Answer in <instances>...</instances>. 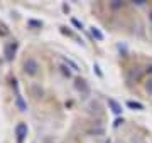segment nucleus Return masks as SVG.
<instances>
[{"mask_svg": "<svg viewBox=\"0 0 152 143\" xmlns=\"http://www.w3.org/2000/svg\"><path fill=\"white\" fill-rule=\"evenodd\" d=\"M76 89H80V91H88V86H86V81H83V79H76Z\"/></svg>", "mask_w": 152, "mask_h": 143, "instance_id": "nucleus-8", "label": "nucleus"}, {"mask_svg": "<svg viewBox=\"0 0 152 143\" xmlns=\"http://www.w3.org/2000/svg\"><path fill=\"white\" fill-rule=\"evenodd\" d=\"M145 91L149 94H152V77H149L147 79V83H145Z\"/></svg>", "mask_w": 152, "mask_h": 143, "instance_id": "nucleus-11", "label": "nucleus"}, {"mask_svg": "<svg viewBox=\"0 0 152 143\" xmlns=\"http://www.w3.org/2000/svg\"><path fill=\"white\" fill-rule=\"evenodd\" d=\"M145 71H147V74H152V64H149V66H147Z\"/></svg>", "mask_w": 152, "mask_h": 143, "instance_id": "nucleus-16", "label": "nucleus"}, {"mask_svg": "<svg viewBox=\"0 0 152 143\" xmlns=\"http://www.w3.org/2000/svg\"><path fill=\"white\" fill-rule=\"evenodd\" d=\"M27 25H29V27H37V29H41V27H42V22H41V20H34V19H29V20H27Z\"/></svg>", "mask_w": 152, "mask_h": 143, "instance_id": "nucleus-9", "label": "nucleus"}, {"mask_svg": "<svg viewBox=\"0 0 152 143\" xmlns=\"http://www.w3.org/2000/svg\"><path fill=\"white\" fill-rule=\"evenodd\" d=\"M17 47H19V42H9V44L5 46V59L7 61H12L14 59V56H15L17 52Z\"/></svg>", "mask_w": 152, "mask_h": 143, "instance_id": "nucleus-4", "label": "nucleus"}, {"mask_svg": "<svg viewBox=\"0 0 152 143\" xmlns=\"http://www.w3.org/2000/svg\"><path fill=\"white\" fill-rule=\"evenodd\" d=\"M61 69H63V72H64V74H66V76H68V77L71 76V72L68 71V69H66V66H61Z\"/></svg>", "mask_w": 152, "mask_h": 143, "instance_id": "nucleus-14", "label": "nucleus"}, {"mask_svg": "<svg viewBox=\"0 0 152 143\" xmlns=\"http://www.w3.org/2000/svg\"><path fill=\"white\" fill-rule=\"evenodd\" d=\"M24 72L29 74V76H34V74H37L39 72V62L34 57H29V59L24 61Z\"/></svg>", "mask_w": 152, "mask_h": 143, "instance_id": "nucleus-1", "label": "nucleus"}, {"mask_svg": "<svg viewBox=\"0 0 152 143\" xmlns=\"http://www.w3.org/2000/svg\"><path fill=\"white\" fill-rule=\"evenodd\" d=\"M108 106H110V110H112V113H115V115H122V105H120L118 101L108 98Z\"/></svg>", "mask_w": 152, "mask_h": 143, "instance_id": "nucleus-5", "label": "nucleus"}, {"mask_svg": "<svg viewBox=\"0 0 152 143\" xmlns=\"http://www.w3.org/2000/svg\"><path fill=\"white\" fill-rule=\"evenodd\" d=\"M122 123H124V118H117V120L113 121V128H118Z\"/></svg>", "mask_w": 152, "mask_h": 143, "instance_id": "nucleus-12", "label": "nucleus"}, {"mask_svg": "<svg viewBox=\"0 0 152 143\" xmlns=\"http://www.w3.org/2000/svg\"><path fill=\"white\" fill-rule=\"evenodd\" d=\"M127 106H129V108H130V110H134V111H142L144 110V105H142V103H139V101H127Z\"/></svg>", "mask_w": 152, "mask_h": 143, "instance_id": "nucleus-7", "label": "nucleus"}, {"mask_svg": "<svg viewBox=\"0 0 152 143\" xmlns=\"http://www.w3.org/2000/svg\"><path fill=\"white\" fill-rule=\"evenodd\" d=\"M95 71H96V74H98L100 77L103 76V74H102V71H100V67H98V64H95Z\"/></svg>", "mask_w": 152, "mask_h": 143, "instance_id": "nucleus-15", "label": "nucleus"}, {"mask_svg": "<svg viewBox=\"0 0 152 143\" xmlns=\"http://www.w3.org/2000/svg\"><path fill=\"white\" fill-rule=\"evenodd\" d=\"M90 32H91V37L93 39H96L98 42H102V40H103V34H102V30H100V29L98 27H91V30H90Z\"/></svg>", "mask_w": 152, "mask_h": 143, "instance_id": "nucleus-6", "label": "nucleus"}, {"mask_svg": "<svg viewBox=\"0 0 152 143\" xmlns=\"http://www.w3.org/2000/svg\"><path fill=\"white\" fill-rule=\"evenodd\" d=\"M71 24H73V25H75L76 29H80V30H83V24L80 22L78 19H75V17H73V19H71Z\"/></svg>", "mask_w": 152, "mask_h": 143, "instance_id": "nucleus-10", "label": "nucleus"}, {"mask_svg": "<svg viewBox=\"0 0 152 143\" xmlns=\"http://www.w3.org/2000/svg\"><path fill=\"white\" fill-rule=\"evenodd\" d=\"M149 19H151V20H152V12H151V14H149Z\"/></svg>", "mask_w": 152, "mask_h": 143, "instance_id": "nucleus-17", "label": "nucleus"}, {"mask_svg": "<svg viewBox=\"0 0 152 143\" xmlns=\"http://www.w3.org/2000/svg\"><path fill=\"white\" fill-rule=\"evenodd\" d=\"M12 88L15 89V105L20 111H27V103L24 101L22 94L19 93V84H17V79H12Z\"/></svg>", "mask_w": 152, "mask_h": 143, "instance_id": "nucleus-2", "label": "nucleus"}, {"mask_svg": "<svg viewBox=\"0 0 152 143\" xmlns=\"http://www.w3.org/2000/svg\"><path fill=\"white\" fill-rule=\"evenodd\" d=\"M112 7H113V9H120V7H124V4H120V2H115V4H112Z\"/></svg>", "mask_w": 152, "mask_h": 143, "instance_id": "nucleus-13", "label": "nucleus"}, {"mask_svg": "<svg viewBox=\"0 0 152 143\" xmlns=\"http://www.w3.org/2000/svg\"><path fill=\"white\" fill-rule=\"evenodd\" d=\"M15 136H17V143H24V140L27 136V125L26 123H19L15 126Z\"/></svg>", "mask_w": 152, "mask_h": 143, "instance_id": "nucleus-3", "label": "nucleus"}]
</instances>
